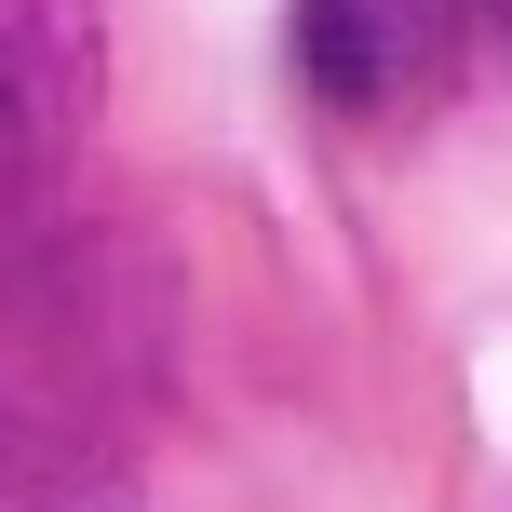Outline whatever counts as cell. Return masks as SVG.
<instances>
[{
	"label": "cell",
	"mask_w": 512,
	"mask_h": 512,
	"mask_svg": "<svg viewBox=\"0 0 512 512\" xmlns=\"http://www.w3.org/2000/svg\"><path fill=\"white\" fill-rule=\"evenodd\" d=\"M95 95H108V14L95 0H0V230L41 216L81 176Z\"/></svg>",
	"instance_id": "6da1fadb"
},
{
	"label": "cell",
	"mask_w": 512,
	"mask_h": 512,
	"mask_svg": "<svg viewBox=\"0 0 512 512\" xmlns=\"http://www.w3.org/2000/svg\"><path fill=\"white\" fill-rule=\"evenodd\" d=\"M283 54L337 122H405L418 95H445L472 27H459V0H297Z\"/></svg>",
	"instance_id": "7a4b0ae2"
},
{
	"label": "cell",
	"mask_w": 512,
	"mask_h": 512,
	"mask_svg": "<svg viewBox=\"0 0 512 512\" xmlns=\"http://www.w3.org/2000/svg\"><path fill=\"white\" fill-rule=\"evenodd\" d=\"M0 512H54V486H41V445L0 418Z\"/></svg>",
	"instance_id": "3957f363"
},
{
	"label": "cell",
	"mask_w": 512,
	"mask_h": 512,
	"mask_svg": "<svg viewBox=\"0 0 512 512\" xmlns=\"http://www.w3.org/2000/svg\"><path fill=\"white\" fill-rule=\"evenodd\" d=\"M459 27H472V54H512V0H459Z\"/></svg>",
	"instance_id": "277c9868"
}]
</instances>
